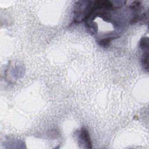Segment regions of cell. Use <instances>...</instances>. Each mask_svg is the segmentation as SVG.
I'll return each mask as SVG.
<instances>
[{
	"label": "cell",
	"mask_w": 149,
	"mask_h": 149,
	"mask_svg": "<svg viewBox=\"0 0 149 149\" xmlns=\"http://www.w3.org/2000/svg\"><path fill=\"white\" fill-rule=\"evenodd\" d=\"M115 38H116V37H108V38H105L104 39H102V40H100L98 43L101 46L106 47L109 45L111 40H112L113 39H114Z\"/></svg>",
	"instance_id": "cell-4"
},
{
	"label": "cell",
	"mask_w": 149,
	"mask_h": 149,
	"mask_svg": "<svg viewBox=\"0 0 149 149\" xmlns=\"http://www.w3.org/2000/svg\"><path fill=\"white\" fill-rule=\"evenodd\" d=\"M140 47L144 50V51H148V38L147 37H143L140 41Z\"/></svg>",
	"instance_id": "cell-3"
},
{
	"label": "cell",
	"mask_w": 149,
	"mask_h": 149,
	"mask_svg": "<svg viewBox=\"0 0 149 149\" xmlns=\"http://www.w3.org/2000/svg\"><path fill=\"white\" fill-rule=\"evenodd\" d=\"M80 138L83 141V142L87 145V148H92V143L90 137L89 133L84 127H82L80 130Z\"/></svg>",
	"instance_id": "cell-1"
},
{
	"label": "cell",
	"mask_w": 149,
	"mask_h": 149,
	"mask_svg": "<svg viewBox=\"0 0 149 149\" xmlns=\"http://www.w3.org/2000/svg\"><path fill=\"white\" fill-rule=\"evenodd\" d=\"M142 65L144 69L148 72V51H144L142 57Z\"/></svg>",
	"instance_id": "cell-2"
}]
</instances>
